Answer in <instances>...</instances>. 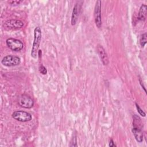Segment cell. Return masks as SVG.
Wrapping results in <instances>:
<instances>
[{"instance_id": "cell-8", "label": "cell", "mask_w": 147, "mask_h": 147, "mask_svg": "<svg viewBox=\"0 0 147 147\" xmlns=\"http://www.w3.org/2000/svg\"><path fill=\"white\" fill-rule=\"evenodd\" d=\"M96 50H97L98 54L103 64L104 65H108V64L109 63V58H108L107 54L105 48L102 47V45L98 44L96 47Z\"/></svg>"}, {"instance_id": "cell-19", "label": "cell", "mask_w": 147, "mask_h": 147, "mask_svg": "<svg viewBox=\"0 0 147 147\" xmlns=\"http://www.w3.org/2000/svg\"><path fill=\"white\" fill-rule=\"evenodd\" d=\"M139 82H140V84H141V86L142 87V88H143V89L144 90V91H145V92H146V90H145V86L143 85V83H142V80H141V79L140 78L139 79Z\"/></svg>"}, {"instance_id": "cell-3", "label": "cell", "mask_w": 147, "mask_h": 147, "mask_svg": "<svg viewBox=\"0 0 147 147\" xmlns=\"http://www.w3.org/2000/svg\"><path fill=\"white\" fill-rule=\"evenodd\" d=\"M24 22L20 20L11 19L6 21L3 24V28L6 30H18L22 28Z\"/></svg>"}, {"instance_id": "cell-6", "label": "cell", "mask_w": 147, "mask_h": 147, "mask_svg": "<svg viewBox=\"0 0 147 147\" xmlns=\"http://www.w3.org/2000/svg\"><path fill=\"white\" fill-rule=\"evenodd\" d=\"M101 5L102 2L98 0L96 2L94 7V21L96 27L100 29L102 27V18H101Z\"/></svg>"}, {"instance_id": "cell-2", "label": "cell", "mask_w": 147, "mask_h": 147, "mask_svg": "<svg viewBox=\"0 0 147 147\" xmlns=\"http://www.w3.org/2000/svg\"><path fill=\"white\" fill-rule=\"evenodd\" d=\"M1 63L2 65L6 67L17 66L20 64L21 59L17 56L9 55L3 57L1 60Z\"/></svg>"}, {"instance_id": "cell-1", "label": "cell", "mask_w": 147, "mask_h": 147, "mask_svg": "<svg viewBox=\"0 0 147 147\" xmlns=\"http://www.w3.org/2000/svg\"><path fill=\"white\" fill-rule=\"evenodd\" d=\"M42 33L41 30L39 26H37L34 29V40L31 50V56L34 59H36L38 56V48L41 40Z\"/></svg>"}, {"instance_id": "cell-9", "label": "cell", "mask_w": 147, "mask_h": 147, "mask_svg": "<svg viewBox=\"0 0 147 147\" xmlns=\"http://www.w3.org/2000/svg\"><path fill=\"white\" fill-rule=\"evenodd\" d=\"M81 2H77V3L75 5L72 12V15H71V25H75L78 20L80 10L81 9V4L80 3Z\"/></svg>"}, {"instance_id": "cell-17", "label": "cell", "mask_w": 147, "mask_h": 147, "mask_svg": "<svg viewBox=\"0 0 147 147\" xmlns=\"http://www.w3.org/2000/svg\"><path fill=\"white\" fill-rule=\"evenodd\" d=\"M22 2V1H11L9 2V3L12 5V6H16V5H19L20 3H21Z\"/></svg>"}, {"instance_id": "cell-16", "label": "cell", "mask_w": 147, "mask_h": 147, "mask_svg": "<svg viewBox=\"0 0 147 147\" xmlns=\"http://www.w3.org/2000/svg\"><path fill=\"white\" fill-rule=\"evenodd\" d=\"M38 69H39L40 72L41 74H42V75H45V74H47V68H46L43 65H42V64L39 66Z\"/></svg>"}, {"instance_id": "cell-11", "label": "cell", "mask_w": 147, "mask_h": 147, "mask_svg": "<svg viewBox=\"0 0 147 147\" xmlns=\"http://www.w3.org/2000/svg\"><path fill=\"white\" fill-rule=\"evenodd\" d=\"M146 10H147V6L145 4H142L139 11H138V19L141 21H145L146 17Z\"/></svg>"}, {"instance_id": "cell-15", "label": "cell", "mask_w": 147, "mask_h": 147, "mask_svg": "<svg viewBox=\"0 0 147 147\" xmlns=\"http://www.w3.org/2000/svg\"><path fill=\"white\" fill-rule=\"evenodd\" d=\"M136 108H137V111L138 113L140 114V115H141V116L142 117H145L146 116V114L140 108V107L139 106V105L136 103Z\"/></svg>"}, {"instance_id": "cell-14", "label": "cell", "mask_w": 147, "mask_h": 147, "mask_svg": "<svg viewBox=\"0 0 147 147\" xmlns=\"http://www.w3.org/2000/svg\"><path fill=\"white\" fill-rule=\"evenodd\" d=\"M70 146H77V139H76V135L75 134L74 135L73 134V137H72L70 144Z\"/></svg>"}, {"instance_id": "cell-4", "label": "cell", "mask_w": 147, "mask_h": 147, "mask_svg": "<svg viewBox=\"0 0 147 147\" xmlns=\"http://www.w3.org/2000/svg\"><path fill=\"white\" fill-rule=\"evenodd\" d=\"M7 46L13 51H20L24 48V43L20 40L9 38L6 40Z\"/></svg>"}, {"instance_id": "cell-5", "label": "cell", "mask_w": 147, "mask_h": 147, "mask_svg": "<svg viewBox=\"0 0 147 147\" xmlns=\"http://www.w3.org/2000/svg\"><path fill=\"white\" fill-rule=\"evenodd\" d=\"M11 115L14 119L22 122L29 121L32 118V115L30 113L22 110L14 111Z\"/></svg>"}, {"instance_id": "cell-18", "label": "cell", "mask_w": 147, "mask_h": 147, "mask_svg": "<svg viewBox=\"0 0 147 147\" xmlns=\"http://www.w3.org/2000/svg\"><path fill=\"white\" fill-rule=\"evenodd\" d=\"M109 146L110 147H114V146H116V145L114 144L113 140L112 139H110V142H109Z\"/></svg>"}, {"instance_id": "cell-13", "label": "cell", "mask_w": 147, "mask_h": 147, "mask_svg": "<svg viewBox=\"0 0 147 147\" xmlns=\"http://www.w3.org/2000/svg\"><path fill=\"white\" fill-rule=\"evenodd\" d=\"M147 41V35L146 33H145L142 34H141V37H140V45L142 47H144L145 46V45L146 44Z\"/></svg>"}, {"instance_id": "cell-10", "label": "cell", "mask_w": 147, "mask_h": 147, "mask_svg": "<svg viewBox=\"0 0 147 147\" xmlns=\"http://www.w3.org/2000/svg\"><path fill=\"white\" fill-rule=\"evenodd\" d=\"M131 131L136 141L138 142H142L143 141L144 136L141 129L133 127Z\"/></svg>"}, {"instance_id": "cell-7", "label": "cell", "mask_w": 147, "mask_h": 147, "mask_svg": "<svg viewBox=\"0 0 147 147\" xmlns=\"http://www.w3.org/2000/svg\"><path fill=\"white\" fill-rule=\"evenodd\" d=\"M18 103L24 108L30 109L34 105V101L30 96L26 94H23L19 97Z\"/></svg>"}, {"instance_id": "cell-12", "label": "cell", "mask_w": 147, "mask_h": 147, "mask_svg": "<svg viewBox=\"0 0 147 147\" xmlns=\"http://www.w3.org/2000/svg\"><path fill=\"white\" fill-rule=\"evenodd\" d=\"M133 127L141 129L142 127V122L141 118L137 115L134 114L133 116Z\"/></svg>"}]
</instances>
